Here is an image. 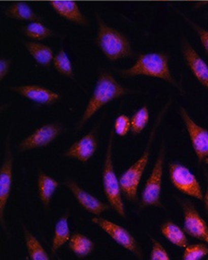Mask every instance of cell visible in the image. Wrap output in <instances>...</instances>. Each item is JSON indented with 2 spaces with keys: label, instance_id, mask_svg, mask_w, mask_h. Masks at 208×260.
<instances>
[{
  "label": "cell",
  "instance_id": "6da1fadb",
  "mask_svg": "<svg viewBox=\"0 0 208 260\" xmlns=\"http://www.w3.org/2000/svg\"><path fill=\"white\" fill-rule=\"evenodd\" d=\"M131 93V90L118 83V81L110 73H100L94 92L83 112V116L77 123L76 131L82 130L85 123L97 113L98 110L101 109L104 105L111 103L114 100H117L118 98H121Z\"/></svg>",
  "mask_w": 208,
  "mask_h": 260
},
{
  "label": "cell",
  "instance_id": "7a4b0ae2",
  "mask_svg": "<svg viewBox=\"0 0 208 260\" xmlns=\"http://www.w3.org/2000/svg\"><path fill=\"white\" fill-rule=\"evenodd\" d=\"M118 74L123 78H132L137 76H148L164 80L179 88L182 87L170 72L169 58L164 52H152L139 55L135 63L130 69L118 70Z\"/></svg>",
  "mask_w": 208,
  "mask_h": 260
},
{
  "label": "cell",
  "instance_id": "3957f363",
  "mask_svg": "<svg viewBox=\"0 0 208 260\" xmlns=\"http://www.w3.org/2000/svg\"><path fill=\"white\" fill-rule=\"evenodd\" d=\"M170 103H171V99L167 102V103L165 105V107L161 110L159 116L157 117L156 121L153 124V129L151 131L150 137H149L148 142L146 145L145 151L143 152V154L141 155V157L139 158L134 164H132L127 171H125L119 179L121 191L124 194L126 199H128L129 201L135 202L137 200L139 184H140L142 176L145 172L147 165L149 163L153 138L155 137L156 131L158 129L160 123L163 119L164 115L166 114V110L168 108V105L170 104Z\"/></svg>",
  "mask_w": 208,
  "mask_h": 260
},
{
  "label": "cell",
  "instance_id": "277c9868",
  "mask_svg": "<svg viewBox=\"0 0 208 260\" xmlns=\"http://www.w3.org/2000/svg\"><path fill=\"white\" fill-rule=\"evenodd\" d=\"M97 44L109 60L117 61L133 56L131 43L118 29L106 25L97 15Z\"/></svg>",
  "mask_w": 208,
  "mask_h": 260
},
{
  "label": "cell",
  "instance_id": "5b68a950",
  "mask_svg": "<svg viewBox=\"0 0 208 260\" xmlns=\"http://www.w3.org/2000/svg\"><path fill=\"white\" fill-rule=\"evenodd\" d=\"M115 130L112 129L109 135V141L105 154L103 171H102V185L105 197L112 209H114L122 218L126 217L124 203L121 197V187L119 180L114 170L113 164V141H114Z\"/></svg>",
  "mask_w": 208,
  "mask_h": 260
},
{
  "label": "cell",
  "instance_id": "8992f818",
  "mask_svg": "<svg viewBox=\"0 0 208 260\" xmlns=\"http://www.w3.org/2000/svg\"><path fill=\"white\" fill-rule=\"evenodd\" d=\"M166 147L164 138L162 139V143L160 147L159 154L153 166V171L150 177L147 180L144 188L141 194V204L139 206V210L148 206L154 207H164L161 202L162 194V179H163V171H164V162L166 156Z\"/></svg>",
  "mask_w": 208,
  "mask_h": 260
},
{
  "label": "cell",
  "instance_id": "52a82bcc",
  "mask_svg": "<svg viewBox=\"0 0 208 260\" xmlns=\"http://www.w3.org/2000/svg\"><path fill=\"white\" fill-rule=\"evenodd\" d=\"M169 178L172 185L183 194L202 201L203 194L201 185L190 170L180 163L168 165Z\"/></svg>",
  "mask_w": 208,
  "mask_h": 260
},
{
  "label": "cell",
  "instance_id": "ba28073f",
  "mask_svg": "<svg viewBox=\"0 0 208 260\" xmlns=\"http://www.w3.org/2000/svg\"><path fill=\"white\" fill-rule=\"evenodd\" d=\"M184 216V230L187 235L208 244V225L193 204L186 199L176 198Z\"/></svg>",
  "mask_w": 208,
  "mask_h": 260
},
{
  "label": "cell",
  "instance_id": "9c48e42d",
  "mask_svg": "<svg viewBox=\"0 0 208 260\" xmlns=\"http://www.w3.org/2000/svg\"><path fill=\"white\" fill-rule=\"evenodd\" d=\"M92 222L100 227V229H102L105 233L108 234L119 246L123 247L129 252L133 253L138 259H143L142 250L137 241L124 227L102 218H93Z\"/></svg>",
  "mask_w": 208,
  "mask_h": 260
},
{
  "label": "cell",
  "instance_id": "30bf717a",
  "mask_svg": "<svg viewBox=\"0 0 208 260\" xmlns=\"http://www.w3.org/2000/svg\"><path fill=\"white\" fill-rule=\"evenodd\" d=\"M179 115L186 125L199 163L208 164V131L196 123L182 106L179 108Z\"/></svg>",
  "mask_w": 208,
  "mask_h": 260
},
{
  "label": "cell",
  "instance_id": "8fae6325",
  "mask_svg": "<svg viewBox=\"0 0 208 260\" xmlns=\"http://www.w3.org/2000/svg\"><path fill=\"white\" fill-rule=\"evenodd\" d=\"M13 166H14V156L10 149L9 139H7L4 161L0 169V223L2 228L6 232H7V228L4 221V213H5V207L7 205L8 200L12 190Z\"/></svg>",
  "mask_w": 208,
  "mask_h": 260
},
{
  "label": "cell",
  "instance_id": "7c38bea8",
  "mask_svg": "<svg viewBox=\"0 0 208 260\" xmlns=\"http://www.w3.org/2000/svg\"><path fill=\"white\" fill-rule=\"evenodd\" d=\"M62 127L59 123L47 124L35 131L33 134L21 141L17 149L20 152L43 148L53 142L61 135Z\"/></svg>",
  "mask_w": 208,
  "mask_h": 260
},
{
  "label": "cell",
  "instance_id": "4fadbf2b",
  "mask_svg": "<svg viewBox=\"0 0 208 260\" xmlns=\"http://www.w3.org/2000/svg\"><path fill=\"white\" fill-rule=\"evenodd\" d=\"M63 185L70 189L71 193L73 194V196L76 199L77 202L80 204V206H82L83 209H85L87 212L99 217L102 213L106 212L112 208L110 205L104 204L95 196L91 195L90 193L85 191L72 179L65 180L63 182Z\"/></svg>",
  "mask_w": 208,
  "mask_h": 260
},
{
  "label": "cell",
  "instance_id": "5bb4252c",
  "mask_svg": "<svg viewBox=\"0 0 208 260\" xmlns=\"http://www.w3.org/2000/svg\"><path fill=\"white\" fill-rule=\"evenodd\" d=\"M182 53L185 62L195 78L208 90V64L198 54L186 37L182 40Z\"/></svg>",
  "mask_w": 208,
  "mask_h": 260
},
{
  "label": "cell",
  "instance_id": "9a60e30c",
  "mask_svg": "<svg viewBox=\"0 0 208 260\" xmlns=\"http://www.w3.org/2000/svg\"><path fill=\"white\" fill-rule=\"evenodd\" d=\"M97 133L95 128L62 153L64 157L74 158L81 162H87L97 151Z\"/></svg>",
  "mask_w": 208,
  "mask_h": 260
},
{
  "label": "cell",
  "instance_id": "2e32d148",
  "mask_svg": "<svg viewBox=\"0 0 208 260\" xmlns=\"http://www.w3.org/2000/svg\"><path fill=\"white\" fill-rule=\"evenodd\" d=\"M10 90L19 94L20 96L32 101L34 103L42 105H52L58 103L61 99L60 95L52 90L39 85H21L13 86Z\"/></svg>",
  "mask_w": 208,
  "mask_h": 260
},
{
  "label": "cell",
  "instance_id": "e0dca14e",
  "mask_svg": "<svg viewBox=\"0 0 208 260\" xmlns=\"http://www.w3.org/2000/svg\"><path fill=\"white\" fill-rule=\"evenodd\" d=\"M51 7L61 17L66 20L76 23L80 26L88 25V20L80 11V8L74 1H52L50 3Z\"/></svg>",
  "mask_w": 208,
  "mask_h": 260
},
{
  "label": "cell",
  "instance_id": "ac0fdd59",
  "mask_svg": "<svg viewBox=\"0 0 208 260\" xmlns=\"http://www.w3.org/2000/svg\"><path fill=\"white\" fill-rule=\"evenodd\" d=\"M160 230L166 240L174 245L180 248H186L188 245V240L185 230L175 224L174 221L166 220L160 226Z\"/></svg>",
  "mask_w": 208,
  "mask_h": 260
},
{
  "label": "cell",
  "instance_id": "d6986e66",
  "mask_svg": "<svg viewBox=\"0 0 208 260\" xmlns=\"http://www.w3.org/2000/svg\"><path fill=\"white\" fill-rule=\"evenodd\" d=\"M24 45L28 53L33 57L36 62L40 66L49 68L50 63L53 62V51L48 46L35 42H25Z\"/></svg>",
  "mask_w": 208,
  "mask_h": 260
},
{
  "label": "cell",
  "instance_id": "ffe728a7",
  "mask_svg": "<svg viewBox=\"0 0 208 260\" xmlns=\"http://www.w3.org/2000/svg\"><path fill=\"white\" fill-rule=\"evenodd\" d=\"M8 17L24 21H41V17L26 2H15L5 10Z\"/></svg>",
  "mask_w": 208,
  "mask_h": 260
},
{
  "label": "cell",
  "instance_id": "44dd1931",
  "mask_svg": "<svg viewBox=\"0 0 208 260\" xmlns=\"http://www.w3.org/2000/svg\"><path fill=\"white\" fill-rule=\"evenodd\" d=\"M68 248L77 257L83 258L94 251L95 244L90 239H88L83 234L75 233L70 238Z\"/></svg>",
  "mask_w": 208,
  "mask_h": 260
},
{
  "label": "cell",
  "instance_id": "7402d4cb",
  "mask_svg": "<svg viewBox=\"0 0 208 260\" xmlns=\"http://www.w3.org/2000/svg\"><path fill=\"white\" fill-rule=\"evenodd\" d=\"M71 238L70 227H68V213L63 215L59 220L56 222L54 237L52 240L51 251L55 254L56 252L63 246L66 242H68Z\"/></svg>",
  "mask_w": 208,
  "mask_h": 260
},
{
  "label": "cell",
  "instance_id": "603a6c76",
  "mask_svg": "<svg viewBox=\"0 0 208 260\" xmlns=\"http://www.w3.org/2000/svg\"><path fill=\"white\" fill-rule=\"evenodd\" d=\"M58 186L59 182L40 171L38 176V191L40 200L46 207L49 206L52 196L55 193Z\"/></svg>",
  "mask_w": 208,
  "mask_h": 260
},
{
  "label": "cell",
  "instance_id": "cb8c5ba5",
  "mask_svg": "<svg viewBox=\"0 0 208 260\" xmlns=\"http://www.w3.org/2000/svg\"><path fill=\"white\" fill-rule=\"evenodd\" d=\"M23 230H24V238H25V242H26V246H27V250H28L29 259H50L49 253L46 252V250L44 249V247L42 246L39 240H37L26 227H24Z\"/></svg>",
  "mask_w": 208,
  "mask_h": 260
},
{
  "label": "cell",
  "instance_id": "d4e9b609",
  "mask_svg": "<svg viewBox=\"0 0 208 260\" xmlns=\"http://www.w3.org/2000/svg\"><path fill=\"white\" fill-rule=\"evenodd\" d=\"M24 34L28 38L36 41L45 40L53 36L52 30L43 25L40 21H33L24 27Z\"/></svg>",
  "mask_w": 208,
  "mask_h": 260
},
{
  "label": "cell",
  "instance_id": "484cf974",
  "mask_svg": "<svg viewBox=\"0 0 208 260\" xmlns=\"http://www.w3.org/2000/svg\"><path fill=\"white\" fill-rule=\"evenodd\" d=\"M53 66L60 74L71 79L74 78L72 62L63 49H60L59 52L54 56Z\"/></svg>",
  "mask_w": 208,
  "mask_h": 260
},
{
  "label": "cell",
  "instance_id": "4316f807",
  "mask_svg": "<svg viewBox=\"0 0 208 260\" xmlns=\"http://www.w3.org/2000/svg\"><path fill=\"white\" fill-rule=\"evenodd\" d=\"M150 120V113L147 106H143L136 111L131 117V131L132 135L136 136L141 134L148 125Z\"/></svg>",
  "mask_w": 208,
  "mask_h": 260
},
{
  "label": "cell",
  "instance_id": "83f0119b",
  "mask_svg": "<svg viewBox=\"0 0 208 260\" xmlns=\"http://www.w3.org/2000/svg\"><path fill=\"white\" fill-rule=\"evenodd\" d=\"M208 255V244L197 243L192 245H187L183 253L184 260H201Z\"/></svg>",
  "mask_w": 208,
  "mask_h": 260
},
{
  "label": "cell",
  "instance_id": "f1b7e54d",
  "mask_svg": "<svg viewBox=\"0 0 208 260\" xmlns=\"http://www.w3.org/2000/svg\"><path fill=\"white\" fill-rule=\"evenodd\" d=\"M115 134H117L119 137H125L131 130V118L125 116L120 115L117 117L115 126H114Z\"/></svg>",
  "mask_w": 208,
  "mask_h": 260
},
{
  "label": "cell",
  "instance_id": "f546056e",
  "mask_svg": "<svg viewBox=\"0 0 208 260\" xmlns=\"http://www.w3.org/2000/svg\"><path fill=\"white\" fill-rule=\"evenodd\" d=\"M151 240L153 242V249L150 254V259L151 260H170V256L166 251L164 246L160 243L158 240L153 239L152 237Z\"/></svg>",
  "mask_w": 208,
  "mask_h": 260
},
{
  "label": "cell",
  "instance_id": "4dcf8cb0",
  "mask_svg": "<svg viewBox=\"0 0 208 260\" xmlns=\"http://www.w3.org/2000/svg\"><path fill=\"white\" fill-rule=\"evenodd\" d=\"M186 20L189 23V25L191 27H193L196 34L199 36L200 40H201V45L204 48V50L208 53V30L207 29H204L202 27L198 26L196 23H194L193 21L189 20L188 18H186Z\"/></svg>",
  "mask_w": 208,
  "mask_h": 260
},
{
  "label": "cell",
  "instance_id": "1f68e13d",
  "mask_svg": "<svg viewBox=\"0 0 208 260\" xmlns=\"http://www.w3.org/2000/svg\"><path fill=\"white\" fill-rule=\"evenodd\" d=\"M11 64H12V60H10V59L2 58L0 60V80L1 81H3L4 78L7 76Z\"/></svg>",
  "mask_w": 208,
  "mask_h": 260
},
{
  "label": "cell",
  "instance_id": "d6a6232c",
  "mask_svg": "<svg viewBox=\"0 0 208 260\" xmlns=\"http://www.w3.org/2000/svg\"><path fill=\"white\" fill-rule=\"evenodd\" d=\"M203 172H204V175H205L206 180H207V190H206L205 195L203 196L202 201H203V203H204V208H205V211H206V214H207L208 217V171L203 168Z\"/></svg>",
  "mask_w": 208,
  "mask_h": 260
}]
</instances>
